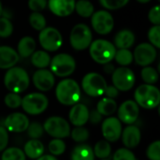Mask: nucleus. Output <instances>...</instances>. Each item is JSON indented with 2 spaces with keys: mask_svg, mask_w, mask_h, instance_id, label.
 Instances as JSON below:
<instances>
[{
  "mask_svg": "<svg viewBox=\"0 0 160 160\" xmlns=\"http://www.w3.org/2000/svg\"><path fill=\"white\" fill-rule=\"evenodd\" d=\"M55 96L59 103L65 106H73L81 98V88L72 79L62 80L56 86Z\"/></svg>",
  "mask_w": 160,
  "mask_h": 160,
  "instance_id": "nucleus-1",
  "label": "nucleus"
},
{
  "mask_svg": "<svg viewBox=\"0 0 160 160\" xmlns=\"http://www.w3.org/2000/svg\"><path fill=\"white\" fill-rule=\"evenodd\" d=\"M30 79L25 69L20 67H12L8 69L4 76V84L6 88L12 93L20 94L25 91L29 86Z\"/></svg>",
  "mask_w": 160,
  "mask_h": 160,
  "instance_id": "nucleus-2",
  "label": "nucleus"
},
{
  "mask_svg": "<svg viewBox=\"0 0 160 160\" xmlns=\"http://www.w3.org/2000/svg\"><path fill=\"white\" fill-rule=\"evenodd\" d=\"M135 102L147 110L157 108L160 103V92L154 84H142L134 94Z\"/></svg>",
  "mask_w": 160,
  "mask_h": 160,
  "instance_id": "nucleus-3",
  "label": "nucleus"
},
{
  "mask_svg": "<svg viewBox=\"0 0 160 160\" xmlns=\"http://www.w3.org/2000/svg\"><path fill=\"white\" fill-rule=\"evenodd\" d=\"M115 52V46L106 39H97L91 42L89 46L90 56L95 62L101 65H105L113 60Z\"/></svg>",
  "mask_w": 160,
  "mask_h": 160,
  "instance_id": "nucleus-4",
  "label": "nucleus"
},
{
  "mask_svg": "<svg viewBox=\"0 0 160 160\" xmlns=\"http://www.w3.org/2000/svg\"><path fill=\"white\" fill-rule=\"evenodd\" d=\"M93 39L91 29L84 23L76 24L69 35V42L76 51H83L87 49Z\"/></svg>",
  "mask_w": 160,
  "mask_h": 160,
  "instance_id": "nucleus-5",
  "label": "nucleus"
},
{
  "mask_svg": "<svg viewBox=\"0 0 160 160\" xmlns=\"http://www.w3.org/2000/svg\"><path fill=\"white\" fill-rule=\"evenodd\" d=\"M51 71L57 77H68L71 75L76 68L74 58L68 53H58L51 59Z\"/></svg>",
  "mask_w": 160,
  "mask_h": 160,
  "instance_id": "nucleus-6",
  "label": "nucleus"
},
{
  "mask_svg": "<svg viewBox=\"0 0 160 160\" xmlns=\"http://www.w3.org/2000/svg\"><path fill=\"white\" fill-rule=\"evenodd\" d=\"M82 87L86 95L93 98H98L104 95L107 82L104 77L100 74L97 72H90L82 78Z\"/></svg>",
  "mask_w": 160,
  "mask_h": 160,
  "instance_id": "nucleus-7",
  "label": "nucleus"
},
{
  "mask_svg": "<svg viewBox=\"0 0 160 160\" xmlns=\"http://www.w3.org/2000/svg\"><path fill=\"white\" fill-rule=\"evenodd\" d=\"M21 106L26 113L38 115L46 111L49 106V99L41 93H31L22 98Z\"/></svg>",
  "mask_w": 160,
  "mask_h": 160,
  "instance_id": "nucleus-8",
  "label": "nucleus"
},
{
  "mask_svg": "<svg viewBox=\"0 0 160 160\" xmlns=\"http://www.w3.org/2000/svg\"><path fill=\"white\" fill-rule=\"evenodd\" d=\"M44 131L54 139H63L70 135V126L68 121L60 116L48 118L43 125Z\"/></svg>",
  "mask_w": 160,
  "mask_h": 160,
  "instance_id": "nucleus-9",
  "label": "nucleus"
},
{
  "mask_svg": "<svg viewBox=\"0 0 160 160\" xmlns=\"http://www.w3.org/2000/svg\"><path fill=\"white\" fill-rule=\"evenodd\" d=\"M38 40L41 47L47 52H55L63 44V38L61 33L54 27L43 28L39 35Z\"/></svg>",
  "mask_w": 160,
  "mask_h": 160,
  "instance_id": "nucleus-10",
  "label": "nucleus"
},
{
  "mask_svg": "<svg viewBox=\"0 0 160 160\" xmlns=\"http://www.w3.org/2000/svg\"><path fill=\"white\" fill-rule=\"evenodd\" d=\"M112 75L113 86H115L119 91L127 92L130 90L135 84V74L128 68L121 67L115 68Z\"/></svg>",
  "mask_w": 160,
  "mask_h": 160,
  "instance_id": "nucleus-11",
  "label": "nucleus"
},
{
  "mask_svg": "<svg viewBox=\"0 0 160 160\" xmlns=\"http://www.w3.org/2000/svg\"><path fill=\"white\" fill-rule=\"evenodd\" d=\"M93 29L99 35H107L112 32L114 26V20L107 10H98L91 16Z\"/></svg>",
  "mask_w": 160,
  "mask_h": 160,
  "instance_id": "nucleus-12",
  "label": "nucleus"
},
{
  "mask_svg": "<svg viewBox=\"0 0 160 160\" xmlns=\"http://www.w3.org/2000/svg\"><path fill=\"white\" fill-rule=\"evenodd\" d=\"M157 55V49L152 44L141 43L135 48L133 60H135L138 65L142 67H146L151 65L156 60Z\"/></svg>",
  "mask_w": 160,
  "mask_h": 160,
  "instance_id": "nucleus-13",
  "label": "nucleus"
},
{
  "mask_svg": "<svg viewBox=\"0 0 160 160\" xmlns=\"http://www.w3.org/2000/svg\"><path fill=\"white\" fill-rule=\"evenodd\" d=\"M101 130L102 135L107 142H114L121 138L122 124L116 117H108L103 121Z\"/></svg>",
  "mask_w": 160,
  "mask_h": 160,
  "instance_id": "nucleus-14",
  "label": "nucleus"
},
{
  "mask_svg": "<svg viewBox=\"0 0 160 160\" xmlns=\"http://www.w3.org/2000/svg\"><path fill=\"white\" fill-rule=\"evenodd\" d=\"M140 113L139 105L133 100H127L118 109V119L127 125L134 124Z\"/></svg>",
  "mask_w": 160,
  "mask_h": 160,
  "instance_id": "nucleus-15",
  "label": "nucleus"
},
{
  "mask_svg": "<svg viewBox=\"0 0 160 160\" xmlns=\"http://www.w3.org/2000/svg\"><path fill=\"white\" fill-rule=\"evenodd\" d=\"M54 75L51 70L46 68H40L37 70L33 75V83L39 91H50L54 86Z\"/></svg>",
  "mask_w": 160,
  "mask_h": 160,
  "instance_id": "nucleus-16",
  "label": "nucleus"
},
{
  "mask_svg": "<svg viewBox=\"0 0 160 160\" xmlns=\"http://www.w3.org/2000/svg\"><path fill=\"white\" fill-rule=\"evenodd\" d=\"M29 119L25 114L21 112H13L5 119V128L8 131L14 133H21L27 129L29 126Z\"/></svg>",
  "mask_w": 160,
  "mask_h": 160,
  "instance_id": "nucleus-17",
  "label": "nucleus"
},
{
  "mask_svg": "<svg viewBox=\"0 0 160 160\" xmlns=\"http://www.w3.org/2000/svg\"><path fill=\"white\" fill-rule=\"evenodd\" d=\"M75 0H49L50 10L58 17L69 16L75 8Z\"/></svg>",
  "mask_w": 160,
  "mask_h": 160,
  "instance_id": "nucleus-18",
  "label": "nucleus"
},
{
  "mask_svg": "<svg viewBox=\"0 0 160 160\" xmlns=\"http://www.w3.org/2000/svg\"><path fill=\"white\" fill-rule=\"evenodd\" d=\"M89 111L88 108L82 103H76L69 111L68 118L70 123L75 127H82L88 121Z\"/></svg>",
  "mask_w": 160,
  "mask_h": 160,
  "instance_id": "nucleus-19",
  "label": "nucleus"
},
{
  "mask_svg": "<svg viewBox=\"0 0 160 160\" xmlns=\"http://www.w3.org/2000/svg\"><path fill=\"white\" fill-rule=\"evenodd\" d=\"M121 137H122V142L124 145L128 149H132V148L137 147L140 144L142 134L138 127L129 125L128 128L124 129V131H122Z\"/></svg>",
  "mask_w": 160,
  "mask_h": 160,
  "instance_id": "nucleus-20",
  "label": "nucleus"
},
{
  "mask_svg": "<svg viewBox=\"0 0 160 160\" xmlns=\"http://www.w3.org/2000/svg\"><path fill=\"white\" fill-rule=\"evenodd\" d=\"M18 52L8 46H0V68L8 69L19 62Z\"/></svg>",
  "mask_w": 160,
  "mask_h": 160,
  "instance_id": "nucleus-21",
  "label": "nucleus"
},
{
  "mask_svg": "<svg viewBox=\"0 0 160 160\" xmlns=\"http://www.w3.org/2000/svg\"><path fill=\"white\" fill-rule=\"evenodd\" d=\"M135 42V35L129 29L120 30L114 37V46L118 49H128Z\"/></svg>",
  "mask_w": 160,
  "mask_h": 160,
  "instance_id": "nucleus-22",
  "label": "nucleus"
},
{
  "mask_svg": "<svg viewBox=\"0 0 160 160\" xmlns=\"http://www.w3.org/2000/svg\"><path fill=\"white\" fill-rule=\"evenodd\" d=\"M23 153L29 158L37 159L43 155L44 145L38 139H31L25 143L23 147Z\"/></svg>",
  "mask_w": 160,
  "mask_h": 160,
  "instance_id": "nucleus-23",
  "label": "nucleus"
},
{
  "mask_svg": "<svg viewBox=\"0 0 160 160\" xmlns=\"http://www.w3.org/2000/svg\"><path fill=\"white\" fill-rule=\"evenodd\" d=\"M36 50V41L32 37L26 36L22 38L17 45V52L19 56L26 58L32 55Z\"/></svg>",
  "mask_w": 160,
  "mask_h": 160,
  "instance_id": "nucleus-24",
  "label": "nucleus"
},
{
  "mask_svg": "<svg viewBox=\"0 0 160 160\" xmlns=\"http://www.w3.org/2000/svg\"><path fill=\"white\" fill-rule=\"evenodd\" d=\"M71 160H95L93 149L88 144H80L71 152Z\"/></svg>",
  "mask_w": 160,
  "mask_h": 160,
  "instance_id": "nucleus-25",
  "label": "nucleus"
},
{
  "mask_svg": "<svg viewBox=\"0 0 160 160\" xmlns=\"http://www.w3.org/2000/svg\"><path fill=\"white\" fill-rule=\"evenodd\" d=\"M117 110V104L113 98H104L98 102L97 111L104 116L112 115Z\"/></svg>",
  "mask_w": 160,
  "mask_h": 160,
  "instance_id": "nucleus-26",
  "label": "nucleus"
},
{
  "mask_svg": "<svg viewBox=\"0 0 160 160\" xmlns=\"http://www.w3.org/2000/svg\"><path fill=\"white\" fill-rule=\"evenodd\" d=\"M51 56L46 51H37L31 55V63L37 68H45L50 65Z\"/></svg>",
  "mask_w": 160,
  "mask_h": 160,
  "instance_id": "nucleus-27",
  "label": "nucleus"
},
{
  "mask_svg": "<svg viewBox=\"0 0 160 160\" xmlns=\"http://www.w3.org/2000/svg\"><path fill=\"white\" fill-rule=\"evenodd\" d=\"M76 12L83 18H89L93 15L95 8L94 5L89 0H79L75 3V8Z\"/></svg>",
  "mask_w": 160,
  "mask_h": 160,
  "instance_id": "nucleus-28",
  "label": "nucleus"
},
{
  "mask_svg": "<svg viewBox=\"0 0 160 160\" xmlns=\"http://www.w3.org/2000/svg\"><path fill=\"white\" fill-rule=\"evenodd\" d=\"M94 155L100 158V159H106L110 157L112 153V147L107 141H99L96 143L94 147Z\"/></svg>",
  "mask_w": 160,
  "mask_h": 160,
  "instance_id": "nucleus-29",
  "label": "nucleus"
},
{
  "mask_svg": "<svg viewBox=\"0 0 160 160\" xmlns=\"http://www.w3.org/2000/svg\"><path fill=\"white\" fill-rule=\"evenodd\" d=\"M114 58L122 67H127L133 62V53L128 49H119L116 51Z\"/></svg>",
  "mask_w": 160,
  "mask_h": 160,
  "instance_id": "nucleus-30",
  "label": "nucleus"
},
{
  "mask_svg": "<svg viewBox=\"0 0 160 160\" xmlns=\"http://www.w3.org/2000/svg\"><path fill=\"white\" fill-rule=\"evenodd\" d=\"M142 78L143 82H145V83L155 84L158 81L159 75L155 68L146 66L142 69Z\"/></svg>",
  "mask_w": 160,
  "mask_h": 160,
  "instance_id": "nucleus-31",
  "label": "nucleus"
},
{
  "mask_svg": "<svg viewBox=\"0 0 160 160\" xmlns=\"http://www.w3.org/2000/svg\"><path fill=\"white\" fill-rule=\"evenodd\" d=\"M1 160H25V155L20 148L9 147L3 152Z\"/></svg>",
  "mask_w": 160,
  "mask_h": 160,
  "instance_id": "nucleus-32",
  "label": "nucleus"
},
{
  "mask_svg": "<svg viewBox=\"0 0 160 160\" xmlns=\"http://www.w3.org/2000/svg\"><path fill=\"white\" fill-rule=\"evenodd\" d=\"M30 25L38 31H41L46 27V19L40 12H32L29 16Z\"/></svg>",
  "mask_w": 160,
  "mask_h": 160,
  "instance_id": "nucleus-33",
  "label": "nucleus"
},
{
  "mask_svg": "<svg viewBox=\"0 0 160 160\" xmlns=\"http://www.w3.org/2000/svg\"><path fill=\"white\" fill-rule=\"evenodd\" d=\"M48 149L52 156H61L66 150V143L61 139H53L50 142Z\"/></svg>",
  "mask_w": 160,
  "mask_h": 160,
  "instance_id": "nucleus-34",
  "label": "nucleus"
},
{
  "mask_svg": "<svg viewBox=\"0 0 160 160\" xmlns=\"http://www.w3.org/2000/svg\"><path fill=\"white\" fill-rule=\"evenodd\" d=\"M13 32V25L9 19L0 17V38H7L11 36Z\"/></svg>",
  "mask_w": 160,
  "mask_h": 160,
  "instance_id": "nucleus-35",
  "label": "nucleus"
},
{
  "mask_svg": "<svg viewBox=\"0 0 160 160\" xmlns=\"http://www.w3.org/2000/svg\"><path fill=\"white\" fill-rule=\"evenodd\" d=\"M5 104L10 109H17L22 105V98L17 93L9 92L4 98Z\"/></svg>",
  "mask_w": 160,
  "mask_h": 160,
  "instance_id": "nucleus-36",
  "label": "nucleus"
},
{
  "mask_svg": "<svg viewBox=\"0 0 160 160\" xmlns=\"http://www.w3.org/2000/svg\"><path fill=\"white\" fill-rule=\"evenodd\" d=\"M71 138L77 142H83L89 138V131L82 127H76L71 131Z\"/></svg>",
  "mask_w": 160,
  "mask_h": 160,
  "instance_id": "nucleus-37",
  "label": "nucleus"
},
{
  "mask_svg": "<svg viewBox=\"0 0 160 160\" xmlns=\"http://www.w3.org/2000/svg\"><path fill=\"white\" fill-rule=\"evenodd\" d=\"M26 130H27V134L29 138L31 139H39L43 135V132H44L43 126H41L38 122H33L29 124Z\"/></svg>",
  "mask_w": 160,
  "mask_h": 160,
  "instance_id": "nucleus-38",
  "label": "nucleus"
},
{
  "mask_svg": "<svg viewBox=\"0 0 160 160\" xmlns=\"http://www.w3.org/2000/svg\"><path fill=\"white\" fill-rule=\"evenodd\" d=\"M129 0H99L103 8L109 10H115L125 7Z\"/></svg>",
  "mask_w": 160,
  "mask_h": 160,
  "instance_id": "nucleus-39",
  "label": "nucleus"
},
{
  "mask_svg": "<svg viewBox=\"0 0 160 160\" xmlns=\"http://www.w3.org/2000/svg\"><path fill=\"white\" fill-rule=\"evenodd\" d=\"M148 39L150 44L155 48H160V25H154L148 32Z\"/></svg>",
  "mask_w": 160,
  "mask_h": 160,
  "instance_id": "nucleus-40",
  "label": "nucleus"
},
{
  "mask_svg": "<svg viewBox=\"0 0 160 160\" xmlns=\"http://www.w3.org/2000/svg\"><path fill=\"white\" fill-rule=\"evenodd\" d=\"M146 156L150 160H160L159 141H156L148 146L146 150Z\"/></svg>",
  "mask_w": 160,
  "mask_h": 160,
  "instance_id": "nucleus-41",
  "label": "nucleus"
},
{
  "mask_svg": "<svg viewBox=\"0 0 160 160\" xmlns=\"http://www.w3.org/2000/svg\"><path fill=\"white\" fill-rule=\"evenodd\" d=\"M112 160H137V158L129 149L121 148L114 153Z\"/></svg>",
  "mask_w": 160,
  "mask_h": 160,
  "instance_id": "nucleus-42",
  "label": "nucleus"
},
{
  "mask_svg": "<svg viewBox=\"0 0 160 160\" xmlns=\"http://www.w3.org/2000/svg\"><path fill=\"white\" fill-rule=\"evenodd\" d=\"M48 5L47 0H28V7L33 12H40Z\"/></svg>",
  "mask_w": 160,
  "mask_h": 160,
  "instance_id": "nucleus-43",
  "label": "nucleus"
},
{
  "mask_svg": "<svg viewBox=\"0 0 160 160\" xmlns=\"http://www.w3.org/2000/svg\"><path fill=\"white\" fill-rule=\"evenodd\" d=\"M148 19L154 25H160V7L158 5L150 9L148 13Z\"/></svg>",
  "mask_w": 160,
  "mask_h": 160,
  "instance_id": "nucleus-44",
  "label": "nucleus"
},
{
  "mask_svg": "<svg viewBox=\"0 0 160 160\" xmlns=\"http://www.w3.org/2000/svg\"><path fill=\"white\" fill-rule=\"evenodd\" d=\"M8 143V130L5 128L0 127V152H2L3 150L7 148Z\"/></svg>",
  "mask_w": 160,
  "mask_h": 160,
  "instance_id": "nucleus-45",
  "label": "nucleus"
},
{
  "mask_svg": "<svg viewBox=\"0 0 160 160\" xmlns=\"http://www.w3.org/2000/svg\"><path fill=\"white\" fill-rule=\"evenodd\" d=\"M88 121H90L93 125H98L102 121V115L97 110H93L92 112H89Z\"/></svg>",
  "mask_w": 160,
  "mask_h": 160,
  "instance_id": "nucleus-46",
  "label": "nucleus"
},
{
  "mask_svg": "<svg viewBox=\"0 0 160 160\" xmlns=\"http://www.w3.org/2000/svg\"><path fill=\"white\" fill-rule=\"evenodd\" d=\"M104 94L109 98H115L119 95V90L115 86H113V85H107Z\"/></svg>",
  "mask_w": 160,
  "mask_h": 160,
  "instance_id": "nucleus-47",
  "label": "nucleus"
},
{
  "mask_svg": "<svg viewBox=\"0 0 160 160\" xmlns=\"http://www.w3.org/2000/svg\"><path fill=\"white\" fill-rule=\"evenodd\" d=\"M103 68H104V71H105L106 73H108V74H112V72H113L114 69H115L114 66H113L112 64H111V62L105 64Z\"/></svg>",
  "mask_w": 160,
  "mask_h": 160,
  "instance_id": "nucleus-48",
  "label": "nucleus"
},
{
  "mask_svg": "<svg viewBox=\"0 0 160 160\" xmlns=\"http://www.w3.org/2000/svg\"><path fill=\"white\" fill-rule=\"evenodd\" d=\"M36 160H57L55 158L54 156H52V155H42L41 157H39L38 158H37Z\"/></svg>",
  "mask_w": 160,
  "mask_h": 160,
  "instance_id": "nucleus-49",
  "label": "nucleus"
},
{
  "mask_svg": "<svg viewBox=\"0 0 160 160\" xmlns=\"http://www.w3.org/2000/svg\"><path fill=\"white\" fill-rule=\"evenodd\" d=\"M138 2H140V3H143V4H145V3H148V2H150L151 0H137Z\"/></svg>",
  "mask_w": 160,
  "mask_h": 160,
  "instance_id": "nucleus-50",
  "label": "nucleus"
},
{
  "mask_svg": "<svg viewBox=\"0 0 160 160\" xmlns=\"http://www.w3.org/2000/svg\"><path fill=\"white\" fill-rule=\"evenodd\" d=\"M2 10H3V6H2L1 1H0V17H1V14H2Z\"/></svg>",
  "mask_w": 160,
  "mask_h": 160,
  "instance_id": "nucleus-51",
  "label": "nucleus"
},
{
  "mask_svg": "<svg viewBox=\"0 0 160 160\" xmlns=\"http://www.w3.org/2000/svg\"><path fill=\"white\" fill-rule=\"evenodd\" d=\"M102 160H108V159H102Z\"/></svg>",
  "mask_w": 160,
  "mask_h": 160,
  "instance_id": "nucleus-52",
  "label": "nucleus"
},
{
  "mask_svg": "<svg viewBox=\"0 0 160 160\" xmlns=\"http://www.w3.org/2000/svg\"><path fill=\"white\" fill-rule=\"evenodd\" d=\"M158 1H159V0H158Z\"/></svg>",
  "mask_w": 160,
  "mask_h": 160,
  "instance_id": "nucleus-53",
  "label": "nucleus"
}]
</instances>
